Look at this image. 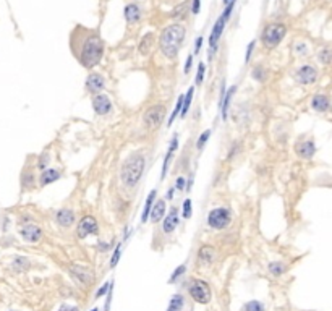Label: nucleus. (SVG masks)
I'll list each match as a JSON object with an SVG mask.
<instances>
[{
  "instance_id": "8fccbe9b",
  "label": "nucleus",
  "mask_w": 332,
  "mask_h": 311,
  "mask_svg": "<svg viewBox=\"0 0 332 311\" xmlns=\"http://www.w3.org/2000/svg\"><path fill=\"white\" fill-rule=\"evenodd\" d=\"M110 285H112V282H107V284H104L102 287L96 292V298H101V297H104L109 292V289H110Z\"/></svg>"
},
{
  "instance_id": "6e6d98bb",
  "label": "nucleus",
  "mask_w": 332,
  "mask_h": 311,
  "mask_svg": "<svg viewBox=\"0 0 332 311\" xmlns=\"http://www.w3.org/2000/svg\"><path fill=\"white\" fill-rule=\"evenodd\" d=\"M59 311H79L76 307H62Z\"/></svg>"
},
{
  "instance_id": "13d9d810",
  "label": "nucleus",
  "mask_w": 332,
  "mask_h": 311,
  "mask_svg": "<svg viewBox=\"0 0 332 311\" xmlns=\"http://www.w3.org/2000/svg\"><path fill=\"white\" fill-rule=\"evenodd\" d=\"M167 311H174V310H170V308H167Z\"/></svg>"
},
{
  "instance_id": "412c9836",
  "label": "nucleus",
  "mask_w": 332,
  "mask_h": 311,
  "mask_svg": "<svg viewBox=\"0 0 332 311\" xmlns=\"http://www.w3.org/2000/svg\"><path fill=\"white\" fill-rule=\"evenodd\" d=\"M216 258H217V251H216V248L211 245H202L198 249V263L201 266H204V267L211 266L214 261H216Z\"/></svg>"
},
{
  "instance_id": "f8f14e48",
  "label": "nucleus",
  "mask_w": 332,
  "mask_h": 311,
  "mask_svg": "<svg viewBox=\"0 0 332 311\" xmlns=\"http://www.w3.org/2000/svg\"><path fill=\"white\" fill-rule=\"evenodd\" d=\"M310 107H311V111L316 112V114H321V115L331 114L332 112V99H331V96L326 94V93L313 94V97L310 99Z\"/></svg>"
},
{
  "instance_id": "39448f33",
  "label": "nucleus",
  "mask_w": 332,
  "mask_h": 311,
  "mask_svg": "<svg viewBox=\"0 0 332 311\" xmlns=\"http://www.w3.org/2000/svg\"><path fill=\"white\" fill-rule=\"evenodd\" d=\"M207 225L212 230H224L232 224V211L229 207H214L207 214Z\"/></svg>"
},
{
  "instance_id": "6e6552de",
  "label": "nucleus",
  "mask_w": 332,
  "mask_h": 311,
  "mask_svg": "<svg viewBox=\"0 0 332 311\" xmlns=\"http://www.w3.org/2000/svg\"><path fill=\"white\" fill-rule=\"evenodd\" d=\"M164 120H165V106H162V104L151 106L143 114V124L147 130H157Z\"/></svg>"
},
{
  "instance_id": "ea45409f",
  "label": "nucleus",
  "mask_w": 332,
  "mask_h": 311,
  "mask_svg": "<svg viewBox=\"0 0 332 311\" xmlns=\"http://www.w3.org/2000/svg\"><path fill=\"white\" fill-rule=\"evenodd\" d=\"M192 214H193V203H192V199L187 198L182 204V216H183V219H190Z\"/></svg>"
},
{
  "instance_id": "79ce46f5",
  "label": "nucleus",
  "mask_w": 332,
  "mask_h": 311,
  "mask_svg": "<svg viewBox=\"0 0 332 311\" xmlns=\"http://www.w3.org/2000/svg\"><path fill=\"white\" fill-rule=\"evenodd\" d=\"M185 272H187V264H180V266H178L177 269L174 271V274H172V276H170L169 282H170V284L177 282V280L180 279V277H182V276H183V274H185Z\"/></svg>"
},
{
  "instance_id": "1a4fd4ad",
  "label": "nucleus",
  "mask_w": 332,
  "mask_h": 311,
  "mask_svg": "<svg viewBox=\"0 0 332 311\" xmlns=\"http://www.w3.org/2000/svg\"><path fill=\"white\" fill-rule=\"evenodd\" d=\"M225 24H227L225 18L220 15L216 20V23H214L212 29H211V34H209V41H207V46H209V49H207V59L209 60H212L214 56H216V52L219 51V41H220V38H222Z\"/></svg>"
},
{
  "instance_id": "c85d7f7f",
  "label": "nucleus",
  "mask_w": 332,
  "mask_h": 311,
  "mask_svg": "<svg viewBox=\"0 0 332 311\" xmlns=\"http://www.w3.org/2000/svg\"><path fill=\"white\" fill-rule=\"evenodd\" d=\"M152 44H154V34H152V33L144 34L143 39L139 41V52L143 54V56H147V54L151 52Z\"/></svg>"
},
{
  "instance_id": "b1692460",
  "label": "nucleus",
  "mask_w": 332,
  "mask_h": 311,
  "mask_svg": "<svg viewBox=\"0 0 332 311\" xmlns=\"http://www.w3.org/2000/svg\"><path fill=\"white\" fill-rule=\"evenodd\" d=\"M124 16L128 24H136L141 20V8L138 3L130 2L124 7Z\"/></svg>"
},
{
  "instance_id": "a211bd4d",
  "label": "nucleus",
  "mask_w": 332,
  "mask_h": 311,
  "mask_svg": "<svg viewBox=\"0 0 332 311\" xmlns=\"http://www.w3.org/2000/svg\"><path fill=\"white\" fill-rule=\"evenodd\" d=\"M54 221H55V224L59 225V227L68 229V227H71L73 224H75L76 214H75V211L70 209V207H62V209L55 211Z\"/></svg>"
},
{
  "instance_id": "c756f323",
  "label": "nucleus",
  "mask_w": 332,
  "mask_h": 311,
  "mask_svg": "<svg viewBox=\"0 0 332 311\" xmlns=\"http://www.w3.org/2000/svg\"><path fill=\"white\" fill-rule=\"evenodd\" d=\"M193 97H195V86H190L185 93V97H183V107H182V112H180V117L185 119L187 114L190 111V106H192L193 102Z\"/></svg>"
},
{
  "instance_id": "7c9ffc66",
  "label": "nucleus",
  "mask_w": 332,
  "mask_h": 311,
  "mask_svg": "<svg viewBox=\"0 0 332 311\" xmlns=\"http://www.w3.org/2000/svg\"><path fill=\"white\" fill-rule=\"evenodd\" d=\"M292 49H293V54H295V56H297V57H308V56H310V52H311V51H310V46L306 44L305 41H295Z\"/></svg>"
},
{
  "instance_id": "5fc2aeb1",
  "label": "nucleus",
  "mask_w": 332,
  "mask_h": 311,
  "mask_svg": "<svg viewBox=\"0 0 332 311\" xmlns=\"http://www.w3.org/2000/svg\"><path fill=\"white\" fill-rule=\"evenodd\" d=\"M112 247L109 245V243H106V242H102V243H99V249H102V251H107V249H110Z\"/></svg>"
},
{
  "instance_id": "f3484780",
  "label": "nucleus",
  "mask_w": 332,
  "mask_h": 311,
  "mask_svg": "<svg viewBox=\"0 0 332 311\" xmlns=\"http://www.w3.org/2000/svg\"><path fill=\"white\" fill-rule=\"evenodd\" d=\"M178 146H180V138H178V133H174V136H172L170 143H169V149L165 152V157H164V162H162V169H161V180L165 179V175L169 174V169H170V162L174 159V154L177 152Z\"/></svg>"
},
{
  "instance_id": "f704fd0d",
  "label": "nucleus",
  "mask_w": 332,
  "mask_h": 311,
  "mask_svg": "<svg viewBox=\"0 0 332 311\" xmlns=\"http://www.w3.org/2000/svg\"><path fill=\"white\" fill-rule=\"evenodd\" d=\"M183 97H185V94H180V96H178V101H177L175 107H174V111H172L170 117H169V120H167V126H172V124H174V122L178 119V115H180L182 107H183Z\"/></svg>"
},
{
  "instance_id": "4be33fe9",
  "label": "nucleus",
  "mask_w": 332,
  "mask_h": 311,
  "mask_svg": "<svg viewBox=\"0 0 332 311\" xmlns=\"http://www.w3.org/2000/svg\"><path fill=\"white\" fill-rule=\"evenodd\" d=\"M235 93H237V84H232V86L227 88V91H225L224 99H222V102H220V106H219V112H220V117H222V120L229 119V111H230L232 99H233V96H235Z\"/></svg>"
},
{
  "instance_id": "4d7b16f0",
  "label": "nucleus",
  "mask_w": 332,
  "mask_h": 311,
  "mask_svg": "<svg viewBox=\"0 0 332 311\" xmlns=\"http://www.w3.org/2000/svg\"><path fill=\"white\" fill-rule=\"evenodd\" d=\"M227 3H230V0H224V5H227Z\"/></svg>"
},
{
  "instance_id": "423d86ee",
  "label": "nucleus",
  "mask_w": 332,
  "mask_h": 311,
  "mask_svg": "<svg viewBox=\"0 0 332 311\" xmlns=\"http://www.w3.org/2000/svg\"><path fill=\"white\" fill-rule=\"evenodd\" d=\"M319 80V70L313 63L300 65L293 73V81L300 86H313Z\"/></svg>"
},
{
  "instance_id": "ddd939ff",
  "label": "nucleus",
  "mask_w": 332,
  "mask_h": 311,
  "mask_svg": "<svg viewBox=\"0 0 332 311\" xmlns=\"http://www.w3.org/2000/svg\"><path fill=\"white\" fill-rule=\"evenodd\" d=\"M18 234H20L21 240L26 243H39L42 239V229L33 222L21 224L20 229H18Z\"/></svg>"
},
{
  "instance_id": "3c124183",
  "label": "nucleus",
  "mask_w": 332,
  "mask_h": 311,
  "mask_svg": "<svg viewBox=\"0 0 332 311\" xmlns=\"http://www.w3.org/2000/svg\"><path fill=\"white\" fill-rule=\"evenodd\" d=\"M175 191H177V190H175V187H170L169 190H167V194H165V198H164V199H165V201H172V199H174V196H175Z\"/></svg>"
},
{
  "instance_id": "49530a36",
  "label": "nucleus",
  "mask_w": 332,
  "mask_h": 311,
  "mask_svg": "<svg viewBox=\"0 0 332 311\" xmlns=\"http://www.w3.org/2000/svg\"><path fill=\"white\" fill-rule=\"evenodd\" d=\"M175 190H178V191H185V188H187V179L185 177H178V179L175 180Z\"/></svg>"
},
{
  "instance_id": "9b49d317",
  "label": "nucleus",
  "mask_w": 332,
  "mask_h": 311,
  "mask_svg": "<svg viewBox=\"0 0 332 311\" xmlns=\"http://www.w3.org/2000/svg\"><path fill=\"white\" fill-rule=\"evenodd\" d=\"M91 235L93 237L99 235V224H97L96 217L84 216V217H81V221H79L76 225V237L79 240H84Z\"/></svg>"
},
{
  "instance_id": "09e8293b",
  "label": "nucleus",
  "mask_w": 332,
  "mask_h": 311,
  "mask_svg": "<svg viewBox=\"0 0 332 311\" xmlns=\"http://www.w3.org/2000/svg\"><path fill=\"white\" fill-rule=\"evenodd\" d=\"M193 62H195V56H192V54H190V56L187 57L185 66H183V73H185V75H188V73H190V70H192V66H193Z\"/></svg>"
},
{
  "instance_id": "a878e982",
  "label": "nucleus",
  "mask_w": 332,
  "mask_h": 311,
  "mask_svg": "<svg viewBox=\"0 0 332 311\" xmlns=\"http://www.w3.org/2000/svg\"><path fill=\"white\" fill-rule=\"evenodd\" d=\"M157 198V190H152L149 194H147V198L144 201V207H143V212H141V224H146L149 221V212H151V207L154 204V201Z\"/></svg>"
},
{
  "instance_id": "cd10ccee",
  "label": "nucleus",
  "mask_w": 332,
  "mask_h": 311,
  "mask_svg": "<svg viewBox=\"0 0 332 311\" xmlns=\"http://www.w3.org/2000/svg\"><path fill=\"white\" fill-rule=\"evenodd\" d=\"M188 13H190V0H185V2H182L178 7H175L170 11V16L175 18V20H183Z\"/></svg>"
},
{
  "instance_id": "a19ab883",
  "label": "nucleus",
  "mask_w": 332,
  "mask_h": 311,
  "mask_svg": "<svg viewBox=\"0 0 332 311\" xmlns=\"http://www.w3.org/2000/svg\"><path fill=\"white\" fill-rule=\"evenodd\" d=\"M204 76H206V63L199 62L198 70H196V86H201L202 81H204Z\"/></svg>"
},
{
  "instance_id": "20e7f679",
  "label": "nucleus",
  "mask_w": 332,
  "mask_h": 311,
  "mask_svg": "<svg viewBox=\"0 0 332 311\" xmlns=\"http://www.w3.org/2000/svg\"><path fill=\"white\" fill-rule=\"evenodd\" d=\"M285 36H287V24L285 23H280V21L267 23L261 33V42L266 49L272 51V49H275L282 41L285 39Z\"/></svg>"
},
{
  "instance_id": "f257e3e1",
  "label": "nucleus",
  "mask_w": 332,
  "mask_h": 311,
  "mask_svg": "<svg viewBox=\"0 0 332 311\" xmlns=\"http://www.w3.org/2000/svg\"><path fill=\"white\" fill-rule=\"evenodd\" d=\"M70 49L79 65L91 70L101 63L106 44H104L102 36L97 29L78 24L70 33Z\"/></svg>"
},
{
  "instance_id": "72a5a7b5",
  "label": "nucleus",
  "mask_w": 332,
  "mask_h": 311,
  "mask_svg": "<svg viewBox=\"0 0 332 311\" xmlns=\"http://www.w3.org/2000/svg\"><path fill=\"white\" fill-rule=\"evenodd\" d=\"M51 161H52V156L51 152H42V154L38 157V161H36V169L39 170V172H42V170L49 169V166H51Z\"/></svg>"
},
{
  "instance_id": "aec40b11",
  "label": "nucleus",
  "mask_w": 332,
  "mask_h": 311,
  "mask_svg": "<svg viewBox=\"0 0 332 311\" xmlns=\"http://www.w3.org/2000/svg\"><path fill=\"white\" fill-rule=\"evenodd\" d=\"M167 214V201L164 198L161 199H156L154 204L151 207V212H149V221L152 224H159L164 219V216Z\"/></svg>"
},
{
  "instance_id": "2f4dec72",
  "label": "nucleus",
  "mask_w": 332,
  "mask_h": 311,
  "mask_svg": "<svg viewBox=\"0 0 332 311\" xmlns=\"http://www.w3.org/2000/svg\"><path fill=\"white\" fill-rule=\"evenodd\" d=\"M287 269H288V266L285 263H282V261H272V263H269V266H267V271L272 274V276H275V277H279V276H282V274H285Z\"/></svg>"
},
{
  "instance_id": "a18cd8bd",
  "label": "nucleus",
  "mask_w": 332,
  "mask_h": 311,
  "mask_svg": "<svg viewBox=\"0 0 332 311\" xmlns=\"http://www.w3.org/2000/svg\"><path fill=\"white\" fill-rule=\"evenodd\" d=\"M201 10V0H190V13L198 15Z\"/></svg>"
},
{
  "instance_id": "c9c22d12",
  "label": "nucleus",
  "mask_w": 332,
  "mask_h": 311,
  "mask_svg": "<svg viewBox=\"0 0 332 311\" xmlns=\"http://www.w3.org/2000/svg\"><path fill=\"white\" fill-rule=\"evenodd\" d=\"M169 308L174 310V311H182L183 308H185V298H183V295L175 294L174 297H172L170 302H169Z\"/></svg>"
},
{
  "instance_id": "393cba45",
  "label": "nucleus",
  "mask_w": 332,
  "mask_h": 311,
  "mask_svg": "<svg viewBox=\"0 0 332 311\" xmlns=\"http://www.w3.org/2000/svg\"><path fill=\"white\" fill-rule=\"evenodd\" d=\"M20 180H21V190L23 191L33 190V188L36 187V182H38V180H36V175L33 172V169H28V167L23 169Z\"/></svg>"
},
{
  "instance_id": "bf43d9fd",
  "label": "nucleus",
  "mask_w": 332,
  "mask_h": 311,
  "mask_svg": "<svg viewBox=\"0 0 332 311\" xmlns=\"http://www.w3.org/2000/svg\"><path fill=\"white\" fill-rule=\"evenodd\" d=\"M106 2H109V0H106Z\"/></svg>"
},
{
  "instance_id": "4468645a",
  "label": "nucleus",
  "mask_w": 332,
  "mask_h": 311,
  "mask_svg": "<svg viewBox=\"0 0 332 311\" xmlns=\"http://www.w3.org/2000/svg\"><path fill=\"white\" fill-rule=\"evenodd\" d=\"M91 106H93V111L96 112V115H99V117H106V115L112 112V101L104 93L94 94L93 99H91Z\"/></svg>"
},
{
  "instance_id": "7ed1b4c3",
  "label": "nucleus",
  "mask_w": 332,
  "mask_h": 311,
  "mask_svg": "<svg viewBox=\"0 0 332 311\" xmlns=\"http://www.w3.org/2000/svg\"><path fill=\"white\" fill-rule=\"evenodd\" d=\"M146 170V157L143 152H132L120 167V180L127 188H134L143 179Z\"/></svg>"
},
{
  "instance_id": "864d4df0",
  "label": "nucleus",
  "mask_w": 332,
  "mask_h": 311,
  "mask_svg": "<svg viewBox=\"0 0 332 311\" xmlns=\"http://www.w3.org/2000/svg\"><path fill=\"white\" fill-rule=\"evenodd\" d=\"M192 188H193V175L187 180V188H185V191H192Z\"/></svg>"
},
{
  "instance_id": "0eeeda50",
  "label": "nucleus",
  "mask_w": 332,
  "mask_h": 311,
  "mask_svg": "<svg viewBox=\"0 0 332 311\" xmlns=\"http://www.w3.org/2000/svg\"><path fill=\"white\" fill-rule=\"evenodd\" d=\"M188 294L196 303H201V305H207L212 298V292H211V287H209V284L201 279H193L192 282L188 284Z\"/></svg>"
},
{
  "instance_id": "4c0bfd02",
  "label": "nucleus",
  "mask_w": 332,
  "mask_h": 311,
  "mask_svg": "<svg viewBox=\"0 0 332 311\" xmlns=\"http://www.w3.org/2000/svg\"><path fill=\"white\" fill-rule=\"evenodd\" d=\"M242 311H266V307H264V303L258 302V300H251L248 302L245 307L242 308Z\"/></svg>"
},
{
  "instance_id": "603ef678",
  "label": "nucleus",
  "mask_w": 332,
  "mask_h": 311,
  "mask_svg": "<svg viewBox=\"0 0 332 311\" xmlns=\"http://www.w3.org/2000/svg\"><path fill=\"white\" fill-rule=\"evenodd\" d=\"M237 152H238V144L235 143V144H233V148H232V149L229 151V157H227V159H229V161H230V159H233V157H235V154H237Z\"/></svg>"
},
{
  "instance_id": "dca6fc26",
  "label": "nucleus",
  "mask_w": 332,
  "mask_h": 311,
  "mask_svg": "<svg viewBox=\"0 0 332 311\" xmlns=\"http://www.w3.org/2000/svg\"><path fill=\"white\" fill-rule=\"evenodd\" d=\"M161 222H162V232L164 234H167V235L174 234L175 229L180 225V209L175 207V206H172L170 211L164 216V219Z\"/></svg>"
},
{
  "instance_id": "5701e85b",
  "label": "nucleus",
  "mask_w": 332,
  "mask_h": 311,
  "mask_svg": "<svg viewBox=\"0 0 332 311\" xmlns=\"http://www.w3.org/2000/svg\"><path fill=\"white\" fill-rule=\"evenodd\" d=\"M60 177H62V172H60L59 169L55 167H49L46 170H42L41 175H39V187H47V185H52L55 182L60 180Z\"/></svg>"
},
{
  "instance_id": "37998d69",
  "label": "nucleus",
  "mask_w": 332,
  "mask_h": 311,
  "mask_svg": "<svg viewBox=\"0 0 332 311\" xmlns=\"http://www.w3.org/2000/svg\"><path fill=\"white\" fill-rule=\"evenodd\" d=\"M255 49H256V39L248 42L247 52H245V63H250V60H251V57H253V54H255Z\"/></svg>"
},
{
  "instance_id": "58836bf2",
  "label": "nucleus",
  "mask_w": 332,
  "mask_h": 311,
  "mask_svg": "<svg viewBox=\"0 0 332 311\" xmlns=\"http://www.w3.org/2000/svg\"><path fill=\"white\" fill-rule=\"evenodd\" d=\"M122 248H124V242L117 243L115 248H114V254H112V259H110V267H115L119 264L120 261V256H122Z\"/></svg>"
},
{
  "instance_id": "e433bc0d",
  "label": "nucleus",
  "mask_w": 332,
  "mask_h": 311,
  "mask_svg": "<svg viewBox=\"0 0 332 311\" xmlns=\"http://www.w3.org/2000/svg\"><path fill=\"white\" fill-rule=\"evenodd\" d=\"M211 130H204L199 135V138H198V141H196V149L198 151H202L204 149V146L207 144V141H209V138H211Z\"/></svg>"
},
{
  "instance_id": "9d476101",
  "label": "nucleus",
  "mask_w": 332,
  "mask_h": 311,
  "mask_svg": "<svg viewBox=\"0 0 332 311\" xmlns=\"http://www.w3.org/2000/svg\"><path fill=\"white\" fill-rule=\"evenodd\" d=\"M295 154H297L300 159H303V161H311L313 157H315V154H316V151H318V148H316V141H315V138H308V136H303V138H300L297 143H295Z\"/></svg>"
},
{
  "instance_id": "c03bdc74",
  "label": "nucleus",
  "mask_w": 332,
  "mask_h": 311,
  "mask_svg": "<svg viewBox=\"0 0 332 311\" xmlns=\"http://www.w3.org/2000/svg\"><path fill=\"white\" fill-rule=\"evenodd\" d=\"M235 5H237V0H230V3L225 5V10H224V13H222V16L225 18V21L230 20V16L233 13V8H235Z\"/></svg>"
},
{
  "instance_id": "de8ad7c7",
  "label": "nucleus",
  "mask_w": 332,
  "mask_h": 311,
  "mask_svg": "<svg viewBox=\"0 0 332 311\" xmlns=\"http://www.w3.org/2000/svg\"><path fill=\"white\" fill-rule=\"evenodd\" d=\"M202 42H204V38H202V36H198L196 41H195V52H193V56H199V54H201Z\"/></svg>"
},
{
  "instance_id": "f03ea898",
  "label": "nucleus",
  "mask_w": 332,
  "mask_h": 311,
  "mask_svg": "<svg viewBox=\"0 0 332 311\" xmlns=\"http://www.w3.org/2000/svg\"><path fill=\"white\" fill-rule=\"evenodd\" d=\"M187 38V28L182 23H172L159 36V49L162 56L169 60H175Z\"/></svg>"
},
{
  "instance_id": "473e14b6",
  "label": "nucleus",
  "mask_w": 332,
  "mask_h": 311,
  "mask_svg": "<svg viewBox=\"0 0 332 311\" xmlns=\"http://www.w3.org/2000/svg\"><path fill=\"white\" fill-rule=\"evenodd\" d=\"M267 76H269V73H267V70L264 68L263 65H256L253 70H251V78H253L255 81H258V83H264L267 80Z\"/></svg>"
},
{
  "instance_id": "6ab92c4d",
  "label": "nucleus",
  "mask_w": 332,
  "mask_h": 311,
  "mask_svg": "<svg viewBox=\"0 0 332 311\" xmlns=\"http://www.w3.org/2000/svg\"><path fill=\"white\" fill-rule=\"evenodd\" d=\"M70 272H71V276L75 277V279H78L79 282H81L83 285H91L94 282V274H93V271L91 269H88V267H84V266H71L70 267Z\"/></svg>"
},
{
  "instance_id": "bb28decb",
  "label": "nucleus",
  "mask_w": 332,
  "mask_h": 311,
  "mask_svg": "<svg viewBox=\"0 0 332 311\" xmlns=\"http://www.w3.org/2000/svg\"><path fill=\"white\" fill-rule=\"evenodd\" d=\"M318 62L321 65H331L332 63V46H323L316 54Z\"/></svg>"
},
{
  "instance_id": "2eb2a0df",
  "label": "nucleus",
  "mask_w": 332,
  "mask_h": 311,
  "mask_svg": "<svg viewBox=\"0 0 332 311\" xmlns=\"http://www.w3.org/2000/svg\"><path fill=\"white\" fill-rule=\"evenodd\" d=\"M84 86H86V91H88L91 96L99 94V93H102L104 89H106V78H104L101 73L91 71L89 75L86 76Z\"/></svg>"
}]
</instances>
